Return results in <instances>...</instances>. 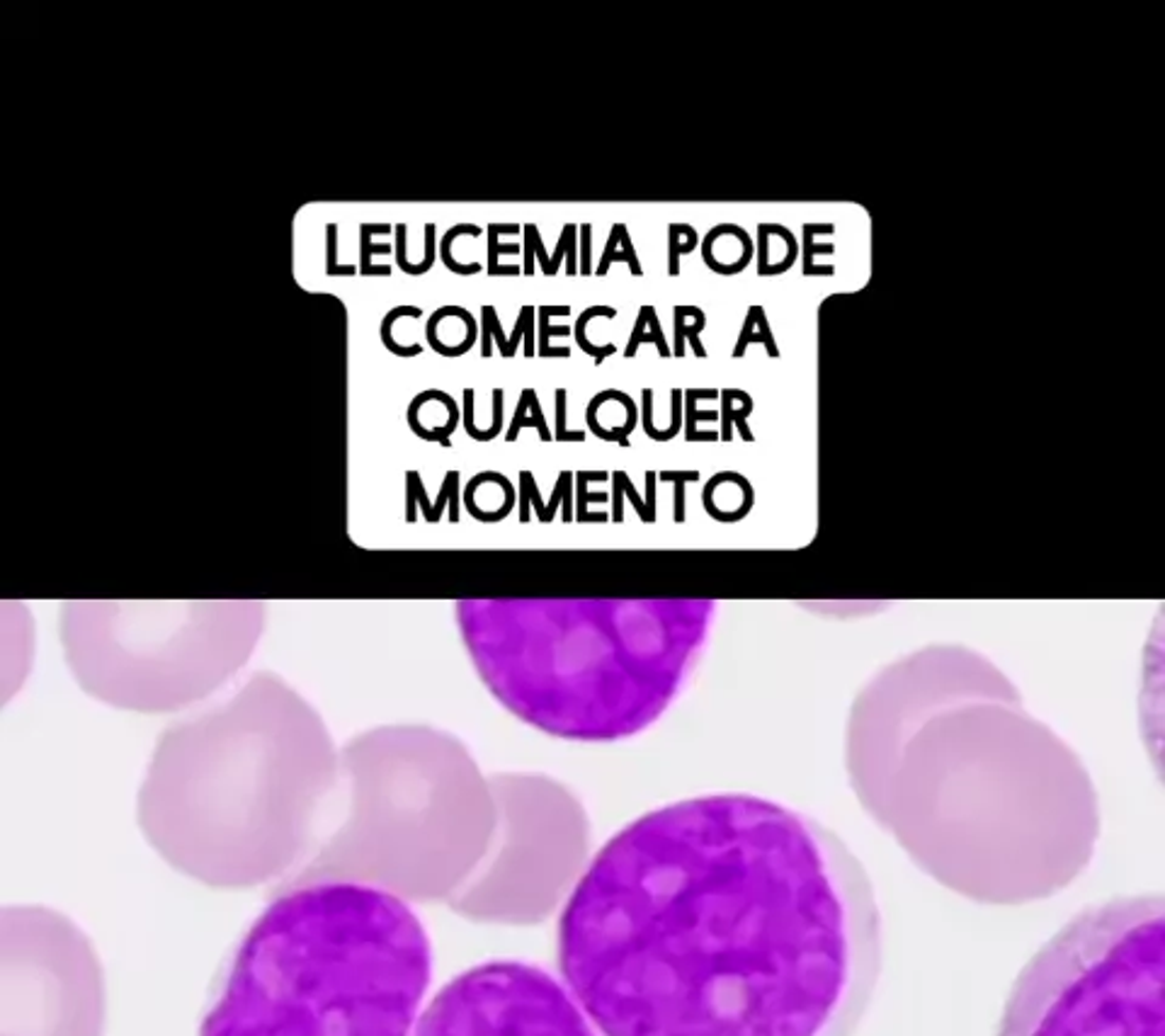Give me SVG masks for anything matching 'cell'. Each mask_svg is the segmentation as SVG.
Wrapping results in <instances>:
<instances>
[{"mask_svg": "<svg viewBox=\"0 0 1165 1036\" xmlns=\"http://www.w3.org/2000/svg\"><path fill=\"white\" fill-rule=\"evenodd\" d=\"M615 263H626L630 265V272L634 277H643V267L639 263V256H637V248H634L632 243V236H630V228H626V224L622 222H615L613 228H609V236H607V246L605 250H602V258L598 267H595V277H605L609 272V267H613Z\"/></svg>", "mask_w": 1165, "mask_h": 1036, "instance_id": "cell-15", "label": "cell"}, {"mask_svg": "<svg viewBox=\"0 0 1165 1036\" xmlns=\"http://www.w3.org/2000/svg\"><path fill=\"white\" fill-rule=\"evenodd\" d=\"M481 233H484V228L476 226V224H457V226L447 228V233L443 236V239L437 241V243H439V260H443L447 270L454 272V275H464V277H467V275H478L481 270H484V265H481V263L464 265L462 260L454 258V252H452L454 241L462 239V236H474V239H478Z\"/></svg>", "mask_w": 1165, "mask_h": 1036, "instance_id": "cell-20", "label": "cell"}, {"mask_svg": "<svg viewBox=\"0 0 1165 1036\" xmlns=\"http://www.w3.org/2000/svg\"><path fill=\"white\" fill-rule=\"evenodd\" d=\"M426 336L437 355L462 357L478 340V325L467 308L443 306L428 318Z\"/></svg>", "mask_w": 1165, "mask_h": 1036, "instance_id": "cell-10", "label": "cell"}, {"mask_svg": "<svg viewBox=\"0 0 1165 1036\" xmlns=\"http://www.w3.org/2000/svg\"><path fill=\"white\" fill-rule=\"evenodd\" d=\"M998 1036H1165V905L1124 896L1086 908L1034 954Z\"/></svg>", "mask_w": 1165, "mask_h": 1036, "instance_id": "cell-5", "label": "cell"}, {"mask_svg": "<svg viewBox=\"0 0 1165 1036\" xmlns=\"http://www.w3.org/2000/svg\"><path fill=\"white\" fill-rule=\"evenodd\" d=\"M699 248V233L690 224H671L668 226V275H680V258L690 256Z\"/></svg>", "mask_w": 1165, "mask_h": 1036, "instance_id": "cell-21", "label": "cell"}, {"mask_svg": "<svg viewBox=\"0 0 1165 1036\" xmlns=\"http://www.w3.org/2000/svg\"><path fill=\"white\" fill-rule=\"evenodd\" d=\"M714 600H459L464 648L512 716L613 743L668 712L714 626Z\"/></svg>", "mask_w": 1165, "mask_h": 1036, "instance_id": "cell-2", "label": "cell"}, {"mask_svg": "<svg viewBox=\"0 0 1165 1036\" xmlns=\"http://www.w3.org/2000/svg\"><path fill=\"white\" fill-rule=\"evenodd\" d=\"M646 342H651V345L658 347V353H661L663 360H668V357H673V350H671V342H668L665 333H663V325H661V318H658V312L656 306H641L639 314H637V323H634L632 328V338L630 342H626L624 347V357L626 360H632V357H637L639 347L646 345Z\"/></svg>", "mask_w": 1165, "mask_h": 1036, "instance_id": "cell-16", "label": "cell"}, {"mask_svg": "<svg viewBox=\"0 0 1165 1036\" xmlns=\"http://www.w3.org/2000/svg\"><path fill=\"white\" fill-rule=\"evenodd\" d=\"M564 256H566V275L576 277L578 275V224H566L564 231H561V236H559L557 250H553V256H551L553 277L559 275V267H561V260H564Z\"/></svg>", "mask_w": 1165, "mask_h": 1036, "instance_id": "cell-25", "label": "cell"}, {"mask_svg": "<svg viewBox=\"0 0 1165 1036\" xmlns=\"http://www.w3.org/2000/svg\"><path fill=\"white\" fill-rule=\"evenodd\" d=\"M568 314H571V306L568 304L537 308V325H540V331H537V353H540V357H561V360L571 357V347H551V338H566L574 333V328H568V325H551V318Z\"/></svg>", "mask_w": 1165, "mask_h": 1036, "instance_id": "cell-17", "label": "cell"}, {"mask_svg": "<svg viewBox=\"0 0 1165 1036\" xmlns=\"http://www.w3.org/2000/svg\"><path fill=\"white\" fill-rule=\"evenodd\" d=\"M680 396H682L680 389H673V411H675V415H680ZM678 428H680V418H675L671 432H678Z\"/></svg>", "mask_w": 1165, "mask_h": 1036, "instance_id": "cell-29", "label": "cell"}, {"mask_svg": "<svg viewBox=\"0 0 1165 1036\" xmlns=\"http://www.w3.org/2000/svg\"><path fill=\"white\" fill-rule=\"evenodd\" d=\"M316 740L198 743L163 757L144 826L187 874L219 886L270 879L295 860L323 785Z\"/></svg>", "mask_w": 1165, "mask_h": 1036, "instance_id": "cell-4", "label": "cell"}, {"mask_svg": "<svg viewBox=\"0 0 1165 1036\" xmlns=\"http://www.w3.org/2000/svg\"><path fill=\"white\" fill-rule=\"evenodd\" d=\"M736 401H738V391H736V389H727V391H724V411H727V415H729V418H727V426H729V420H738L740 430H744V437H746V439H751V437L746 435V428H744V418H746V413L751 411V403H746L744 408H736Z\"/></svg>", "mask_w": 1165, "mask_h": 1036, "instance_id": "cell-28", "label": "cell"}, {"mask_svg": "<svg viewBox=\"0 0 1165 1036\" xmlns=\"http://www.w3.org/2000/svg\"><path fill=\"white\" fill-rule=\"evenodd\" d=\"M520 231H523V226L520 224H488L486 226V246H488V260H486V275L493 277V272L499 270V258L501 256H518V252H523V246L520 243H501V236L510 233V236H518Z\"/></svg>", "mask_w": 1165, "mask_h": 1036, "instance_id": "cell-22", "label": "cell"}, {"mask_svg": "<svg viewBox=\"0 0 1165 1036\" xmlns=\"http://www.w3.org/2000/svg\"><path fill=\"white\" fill-rule=\"evenodd\" d=\"M415 1036H605L564 981L525 961H488L454 976Z\"/></svg>", "mask_w": 1165, "mask_h": 1036, "instance_id": "cell-8", "label": "cell"}, {"mask_svg": "<svg viewBox=\"0 0 1165 1036\" xmlns=\"http://www.w3.org/2000/svg\"><path fill=\"white\" fill-rule=\"evenodd\" d=\"M360 272L355 265H340L338 260V224H325V275L328 277H353Z\"/></svg>", "mask_w": 1165, "mask_h": 1036, "instance_id": "cell-26", "label": "cell"}, {"mask_svg": "<svg viewBox=\"0 0 1165 1036\" xmlns=\"http://www.w3.org/2000/svg\"><path fill=\"white\" fill-rule=\"evenodd\" d=\"M595 318H609V321H613V318H617V308H613V306H590L576 318V325H574L576 345L581 347L585 355H590L595 360V364H602V360H607V357H613L617 353V345H615V342H607V345L593 342V338L588 336V325L595 321Z\"/></svg>", "mask_w": 1165, "mask_h": 1036, "instance_id": "cell-18", "label": "cell"}, {"mask_svg": "<svg viewBox=\"0 0 1165 1036\" xmlns=\"http://www.w3.org/2000/svg\"><path fill=\"white\" fill-rule=\"evenodd\" d=\"M525 267L523 272L527 277L534 275V263H540L542 272L547 277H553V270H551V258L547 248H544V241L540 236V228H537V224H525Z\"/></svg>", "mask_w": 1165, "mask_h": 1036, "instance_id": "cell-24", "label": "cell"}, {"mask_svg": "<svg viewBox=\"0 0 1165 1036\" xmlns=\"http://www.w3.org/2000/svg\"><path fill=\"white\" fill-rule=\"evenodd\" d=\"M559 971L605 1036H850L882 971V918L821 821L704 794L593 854L561 910Z\"/></svg>", "mask_w": 1165, "mask_h": 1036, "instance_id": "cell-1", "label": "cell"}, {"mask_svg": "<svg viewBox=\"0 0 1165 1036\" xmlns=\"http://www.w3.org/2000/svg\"><path fill=\"white\" fill-rule=\"evenodd\" d=\"M800 260V241L782 224L763 222L757 226V275L779 277L792 270Z\"/></svg>", "mask_w": 1165, "mask_h": 1036, "instance_id": "cell-11", "label": "cell"}, {"mask_svg": "<svg viewBox=\"0 0 1165 1036\" xmlns=\"http://www.w3.org/2000/svg\"><path fill=\"white\" fill-rule=\"evenodd\" d=\"M707 328V314L699 306H675L673 308V357L682 360L688 345L699 360H707V350L702 345V331Z\"/></svg>", "mask_w": 1165, "mask_h": 1036, "instance_id": "cell-12", "label": "cell"}, {"mask_svg": "<svg viewBox=\"0 0 1165 1036\" xmlns=\"http://www.w3.org/2000/svg\"><path fill=\"white\" fill-rule=\"evenodd\" d=\"M751 345H763L765 350H768V357H772V360H779L777 340H775V336H772L768 314H765V308L760 304H753L751 308H748L744 328H740L736 345H733V353H731L733 360H740V357H746V350Z\"/></svg>", "mask_w": 1165, "mask_h": 1036, "instance_id": "cell-14", "label": "cell"}, {"mask_svg": "<svg viewBox=\"0 0 1165 1036\" xmlns=\"http://www.w3.org/2000/svg\"><path fill=\"white\" fill-rule=\"evenodd\" d=\"M699 252L709 270L721 277H733L753 263L755 243L744 226L727 222L709 228L699 243Z\"/></svg>", "mask_w": 1165, "mask_h": 1036, "instance_id": "cell-9", "label": "cell"}, {"mask_svg": "<svg viewBox=\"0 0 1165 1036\" xmlns=\"http://www.w3.org/2000/svg\"><path fill=\"white\" fill-rule=\"evenodd\" d=\"M389 236L394 233V226L391 224H372V222H364L360 224V275L362 277H389L391 275V267L389 265H374L372 258L374 256H389L391 248L389 243H374L372 236Z\"/></svg>", "mask_w": 1165, "mask_h": 1036, "instance_id": "cell-19", "label": "cell"}, {"mask_svg": "<svg viewBox=\"0 0 1165 1036\" xmlns=\"http://www.w3.org/2000/svg\"><path fill=\"white\" fill-rule=\"evenodd\" d=\"M593 270V224L578 226V275L590 277Z\"/></svg>", "mask_w": 1165, "mask_h": 1036, "instance_id": "cell-27", "label": "cell"}, {"mask_svg": "<svg viewBox=\"0 0 1165 1036\" xmlns=\"http://www.w3.org/2000/svg\"><path fill=\"white\" fill-rule=\"evenodd\" d=\"M478 340H481V357H484V360L491 357L493 340L499 342L501 355L505 357V360H508V338H505V333H503L499 312H495V306H491V304H486L484 308H481V338Z\"/></svg>", "mask_w": 1165, "mask_h": 1036, "instance_id": "cell-23", "label": "cell"}, {"mask_svg": "<svg viewBox=\"0 0 1165 1036\" xmlns=\"http://www.w3.org/2000/svg\"><path fill=\"white\" fill-rule=\"evenodd\" d=\"M433 733L418 731L413 750V731H409V772L406 753L391 755L381 746L374 753L370 740L360 750V765L370 774L364 781L367 794L364 823L350 837L343 852L321 856L306 879H338L350 862H387L389 874L384 888L394 891V881L437 879L445 874L447 862L462 852L464 830L474 818L471 806L469 765L450 740L439 738L437 750L426 772V760L433 746ZM377 743V738H374Z\"/></svg>", "mask_w": 1165, "mask_h": 1036, "instance_id": "cell-6", "label": "cell"}, {"mask_svg": "<svg viewBox=\"0 0 1165 1036\" xmlns=\"http://www.w3.org/2000/svg\"><path fill=\"white\" fill-rule=\"evenodd\" d=\"M105 1015V976L88 937L46 908L5 910L0 1036H102Z\"/></svg>", "mask_w": 1165, "mask_h": 1036, "instance_id": "cell-7", "label": "cell"}, {"mask_svg": "<svg viewBox=\"0 0 1165 1036\" xmlns=\"http://www.w3.org/2000/svg\"><path fill=\"white\" fill-rule=\"evenodd\" d=\"M835 224H816L809 222L802 226V243H800V258H802V272L804 277H833V265H819L816 258L821 256H833L835 243H823L821 236H833Z\"/></svg>", "mask_w": 1165, "mask_h": 1036, "instance_id": "cell-13", "label": "cell"}, {"mask_svg": "<svg viewBox=\"0 0 1165 1036\" xmlns=\"http://www.w3.org/2000/svg\"><path fill=\"white\" fill-rule=\"evenodd\" d=\"M433 946L403 896L297 881L231 961L200 1036H415Z\"/></svg>", "mask_w": 1165, "mask_h": 1036, "instance_id": "cell-3", "label": "cell"}]
</instances>
